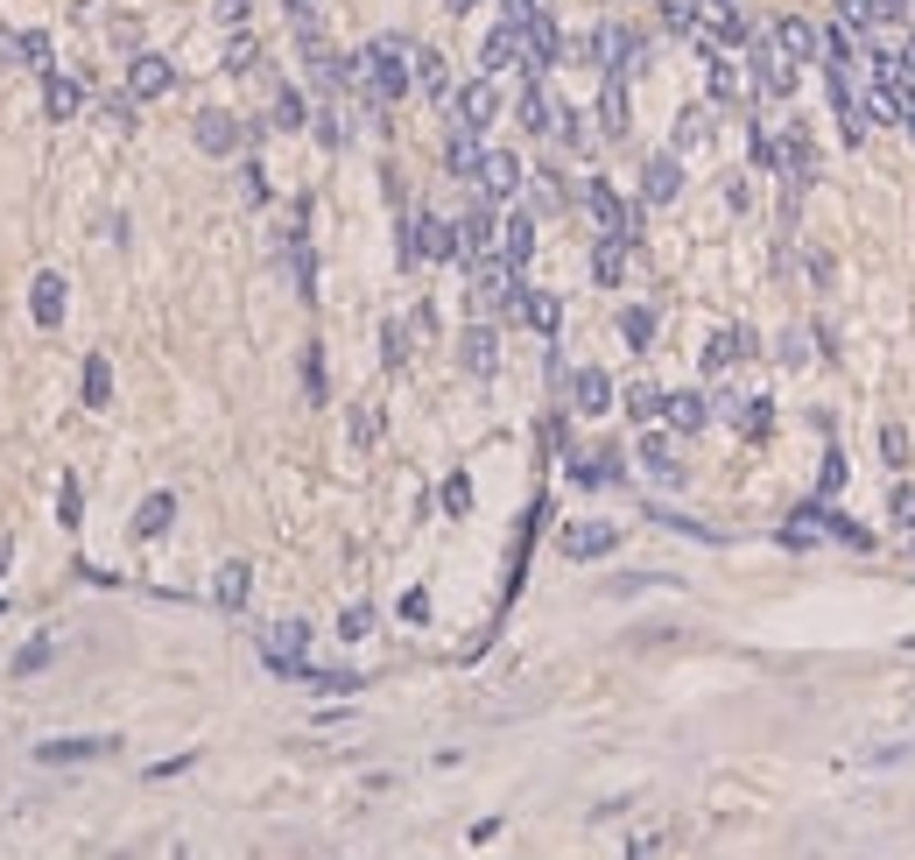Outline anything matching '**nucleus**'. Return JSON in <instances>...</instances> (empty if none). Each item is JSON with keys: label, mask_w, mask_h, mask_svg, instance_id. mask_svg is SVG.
I'll list each match as a JSON object with an SVG mask.
<instances>
[{"label": "nucleus", "mask_w": 915, "mask_h": 860, "mask_svg": "<svg viewBox=\"0 0 915 860\" xmlns=\"http://www.w3.org/2000/svg\"><path fill=\"white\" fill-rule=\"evenodd\" d=\"M345 78L359 85V107H395V99L416 85V71H409V42H401V36L367 42V50L345 64Z\"/></svg>", "instance_id": "f257e3e1"}, {"label": "nucleus", "mask_w": 915, "mask_h": 860, "mask_svg": "<svg viewBox=\"0 0 915 860\" xmlns=\"http://www.w3.org/2000/svg\"><path fill=\"white\" fill-rule=\"evenodd\" d=\"M746 57H754V93L761 99H789V93H796V57L775 42V28L746 36Z\"/></svg>", "instance_id": "f03ea898"}, {"label": "nucleus", "mask_w": 915, "mask_h": 860, "mask_svg": "<svg viewBox=\"0 0 915 860\" xmlns=\"http://www.w3.org/2000/svg\"><path fill=\"white\" fill-rule=\"evenodd\" d=\"M304 649H310V621H296V614H289V621H275V628L261 635V663H268L275 677H289V685H304V677H310Z\"/></svg>", "instance_id": "7ed1b4c3"}, {"label": "nucleus", "mask_w": 915, "mask_h": 860, "mask_svg": "<svg viewBox=\"0 0 915 860\" xmlns=\"http://www.w3.org/2000/svg\"><path fill=\"white\" fill-rule=\"evenodd\" d=\"M824 99H831V121H838V135H845L852 148L874 135V121H866V99H860V85L845 78V64H824Z\"/></svg>", "instance_id": "20e7f679"}, {"label": "nucleus", "mask_w": 915, "mask_h": 860, "mask_svg": "<svg viewBox=\"0 0 915 860\" xmlns=\"http://www.w3.org/2000/svg\"><path fill=\"white\" fill-rule=\"evenodd\" d=\"M866 121H880V127H902L908 121V107H915V85L902 78V71H874V85H866Z\"/></svg>", "instance_id": "39448f33"}, {"label": "nucleus", "mask_w": 915, "mask_h": 860, "mask_svg": "<svg viewBox=\"0 0 915 860\" xmlns=\"http://www.w3.org/2000/svg\"><path fill=\"white\" fill-rule=\"evenodd\" d=\"M584 205H592L598 233H613V241H634V233H641V212H634V205H627L620 191L606 184V176H592V184H584Z\"/></svg>", "instance_id": "423d86ee"}, {"label": "nucleus", "mask_w": 915, "mask_h": 860, "mask_svg": "<svg viewBox=\"0 0 915 860\" xmlns=\"http://www.w3.org/2000/svg\"><path fill=\"white\" fill-rule=\"evenodd\" d=\"M401 255H409V261H452L458 255V226H452V219H437V212H416Z\"/></svg>", "instance_id": "0eeeda50"}, {"label": "nucleus", "mask_w": 915, "mask_h": 860, "mask_svg": "<svg viewBox=\"0 0 915 860\" xmlns=\"http://www.w3.org/2000/svg\"><path fill=\"white\" fill-rule=\"evenodd\" d=\"M493 113H500V93H493V78H472L465 93H452V127H472V135H486Z\"/></svg>", "instance_id": "6e6552de"}, {"label": "nucleus", "mask_w": 915, "mask_h": 860, "mask_svg": "<svg viewBox=\"0 0 915 860\" xmlns=\"http://www.w3.org/2000/svg\"><path fill=\"white\" fill-rule=\"evenodd\" d=\"M620 551V523H571L564 529V557L592 565V557H613Z\"/></svg>", "instance_id": "1a4fd4ad"}, {"label": "nucleus", "mask_w": 915, "mask_h": 860, "mask_svg": "<svg viewBox=\"0 0 915 860\" xmlns=\"http://www.w3.org/2000/svg\"><path fill=\"white\" fill-rule=\"evenodd\" d=\"M170 85H176V64H170V57L141 50V57H134V64H127V93H134V99H162V93H170Z\"/></svg>", "instance_id": "9d476101"}, {"label": "nucleus", "mask_w": 915, "mask_h": 860, "mask_svg": "<svg viewBox=\"0 0 915 860\" xmlns=\"http://www.w3.org/2000/svg\"><path fill=\"white\" fill-rule=\"evenodd\" d=\"M775 42H782L796 64H824V28L803 22V14H782V22H775Z\"/></svg>", "instance_id": "9b49d317"}, {"label": "nucleus", "mask_w": 915, "mask_h": 860, "mask_svg": "<svg viewBox=\"0 0 915 860\" xmlns=\"http://www.w3.org/2000/svg\"><path fill=\"white\" fill-rule=\"evenodd\" d=\"M247 592H254V565L247 557H226L212 578V600H219V614H247Z\"/></svg>", "instance_id": "f8f14e48"}, {"label": "nucleus", "mask_w": 915, "mask_h": 860, "mask_svg": "<svg viewBox=\"0 0 915 860\" xmlns=\"http://www.w3.org/2000/svg\"><path fill=\"white\" fill-rule=\"evenodd\" d=\"M515 57H521V22H507V14H500V22L486 28V42H479V71L493 78V71H507Z\"/></svg>", "instance_id": "ddd939ff"}, {"label": "nucleus", "mask_w": 915, "mask_h": 860, "mask_svg": "<svg viewBox=\"0 0 915 860\" xmlns=\"http://www.w3.org/2000/svg\"><path fill=\"white\" fill-rule=\"evenodd\" d=\"M641 191H648V205H669V198L683 191V156H677V148L648 156V170H641Z\"/></svg>", "instance_id": "4468645a"}, {"label": "nucleus", "mask_w": 915, "mask_h": 860, "mask_svg": "<svg viewBox=\"0 0 915 860\" xmlns=\"http://www.w3.org/2000/svg\"><path fill=\"white\" fill-rule=\"evenodd\" d=\"M493 233H500V219H493V205H472V212L458 219V255H465V261L493 255Z\"/></svg>", "instance_id": "2eb2a0df"}, {"label": "nucleus", "mask_w": 915, "mask_h": 860, "mask_svg": "<svg viewBox=\"0 0 915 860\" xmlns=\"http://www.w3.org/2000/svg\"><path fill=\"white\" fill-rule=\"evenodd\" d=\"M627 255H634V241H613V233H598V247H592V283H598V290H620V283H627Z\"/></svg>", "instance_id": "dca6fc26"}, {"label": "nucleus", "mask_w": 915, "mask_h": 860, "mask_svg": "<svg viewBox=\"0 0 915 860\" xmlns=\"http://www.w3.org/2000/svg\"><path fill=\"white\" fill-rule=\"evenodd\" d=\"M571 409H578V417H606V409H613V381L598 374V367H578V374H571Z\"/></svg>", "instance_id": "f3484780"}, {"label": "nucleus", "mask_w": 915, "mask_h": 860, "mask_svg": "<svg viewBox=\"0 0 915 860\" xmlns=\"http://www.w3.org/2000/svg\"><path fill=\"white\" fill-rule=\"evenodd\" d=\"M754 346H761V339L746 332V324H726V332H718L712 346H704V374H726V367H732V360H746Z\"/></svg>", "instance_id": "a211bd4d"}, {"label": "nucleus", "mask_w": 915, "mask_h": 860, "mask_svg": "<svg viewBox=\"0 0 915 860\" xmlns=\"http://www.w3.org/2000/svg\"><path fill=\"white\" fill-rule=\"evenodd\" d=\"M663 423L677 430V438H697V430L712 423V403H704V395H690V389H683V395H663Z\"/></svg>", "instance_id": "6ab92c4d"}, {"label": "nucleus", "mask_w": 915, "mask_h": 860, "mask_svg": "<svg viewBox=\"0 0 915 860\" xmlns=\"http://www.w3.org/2000/svg\"><path fill=\"white\" fill-rule=\"evenodd\" d=\"M598 135L606 142L627 135V78L620 71H606V85H598Z\"/></svg>", "instance_id": "aec40b11"}, {"label": "nucleus", "mask_w": 915, "mask_h": 860, "mask_svg": "<svg viewBox=\"0 0 915 860\" xmlns=\"http://www.w3.org/2000/svg\"><path fill=\"white\" fill-rule=\"evenodd\" d=\"M500 255H507V269H529V261H535V219L529 212L500 219Z\"/></svg>", "instance_id": "412c9836"}, {"label": "nucleus", "mask_w": 915, "mask_h": 860, "mask_svg": "<svg viewBox=\"0 0 915 860\" xmlns=\"http://www.w3.org/2000/svg\"><path fill=\"white\" fill-rule=\"evenodd\" d=\"M28 310H36L42 332H57V324H64V275H57V269H42V275H36V290H28Z\"/></svg>", "instance_id": "4be33fe9"}, {"label": "nucleus", "mask_w": 915, "mask_h": 860, "mask_svg": "<svg viewBox=\"0 0 915 860\" xmlns=\"http://www.w3.org/2000/svg\"><path fill=\"white\" fill-rule=\"evenodd\" d=\"M479 184H486V198H515V191H521V162L507 156V148H486V162H479Z\"/></svg>", "instance_id": "5701e85b"}, {"label": "nucleus", "mask_w": 915, "mask_h": 860, "mask_svg": "<svg viewBox=\"0 0 915 860\" xmlns=\"http://www.w3.org/2000/svg\"><path fill=\"white\" fill-rule=\"evenodd\" d=\"M465 367H472L479 381L500 374V332H493V324H472V332H465Z\"/></svg>", "instance_id": "b1692460"}, {"label": "nucleus", "mask_w": 915, "mask_h": 860, "mask_svg": "<svg viewBox=\"0 0 915 860\" xmlns=\"http://www.w3.org/2000/svg\"><path fill=\"white\" fill-rule=\"evenodd\" d=\"M521 127H535V135H549V127H557V99H549L543 93V78H535V71H529V85H521Z\"/></svg>", "instance_id": "393cba45"}, {"label": "nucleus", "mask_w": 915, "mask_h": 860, "mask_svg": "<svg viewBox=\"0 0 915 860\" xmlns=\"http://www.w3.org/2000/svg\"><path fill=\"white\" fill-rule=\"evenodd\" d=\"M479 162H486V148H479L472 127H452V148H444V170L452 176H479Z\"/></svg>", "instance_id": "a878e982"}, {"label": "nucleus", "mask_w": 915, "mask_h": 860, "mask_svg": "<svg viewBox=\"0 0 915 860\" xmlns=\"http://www.w3.org/2000/svg\"><path fill=\"white\" fill-rule=\"evenodd\" d=\"M641 466H648L663 487H677V480H683V466H677V452H669L663 430H648V438H641Z\"/></svg>", "instance_id": "bb28decb"}, {"label": "nucleus", "mask_w": 915, "mask_h": 860, "mask_svg": "<svg viewBox=\"0 0 915 860\" xmlns=\"http://www.w3.org/2000/svg\"><path fill=\"white\" fill-rule=\"evenodd\" d=\"M521 318H529L543 339H557V324H564V304H557L549 290H521Z\"/></svg>", "instance_id": "cd10ccee"}, {"label": "nucleus", "mask_w": 915, "mask_h": 860, "mask_svg": "<svg viewBox=\"0 0 915 860\" xmlns=\"http://www.w3.org/2000/svg\"><path fill=\"white\" fill-rule=\"evenodd\" d=\"M409 71H416V85H423L430 99H452V71H444L437 50H409Z\"/></svg>", "instance_id": "c85d7f7f"}, {"label": "nucleus", "mask_w": 915, "mask_h": 860, "mask_svg": "<svg viewBox=\"0 0 915 860\" xmlns=\"http://www.w3.org/2000/svg\"><path fill=\"white\" fill-rule=\"evenodd\" d=\"M99 754H113V740H42L36 762H99Z\"/></svg>", "instance_id": "c756f323"}, {"label": "nucleus", "mask_w": 915, "mask_h": 860, "mask_svg": "<svg viewBox=\"0 0 915 860\" xmlns=\"http://www.w3.org/2000/svg\"><path fill=\"white\" fill-rule=\"evenodd\" d=\"M85 409H107L113 403V367H107V353H92V360H85Z\"/></svg>", "instance_id": "7c9ffc66"}, {"label": "nucleus", "mask_w": 915, "mask_h": 860, "mask_svg": "<svg viewBox=\"0 0 915 860\" xmlns=\"http://www.w3.org/2000/svg\"><path fill=\"white\" fill-rule=\"evenodd\" d=\"M233 121H226V113H198V148H205V156H233Z\"/></svg>", "instance_id": "2f4dec72"}, {"label": "nucleus", "mask_w": 915, "mask_h": 860, "mask_svg": "<svg viewBox=\"0 0 915 860\" xmlns=\"http://www.w3.org/2000/svg\"><path fill=\"white\" fill-rule=\"evenodd\" d=\"M176 523V494H148V508L134 515V537H162Z\"/></svg>", "instance_id": "473e14b6"}, {"label": "nucleus", "mask_w": 915, "mask_h": 860, "mask_svg": "<svg viewBox=\"0 0 915 860\" xmlns=\"http://www.w3.org/2000/svg\"><path fill=\"white\" fill-rule=\"evenodd\" d=\"M50 656H57V635H28V642L14 649V677H36Z\"/></svg>", "instance_id": "72a5a7b5"}, {"label": "nucleus", "mask_w": 915, "mask_h": 860, "mask_svg": "<svg viewBox=\"0 0 915 860\" xmlns=\"http://www.w3.org/2000/svg\"><path fill=\"white\" fill-rule=\"evenodd\" d=\"M845 36H874V0H831Z\"/></svg>", "instance_id": "f704fd0d"}, {"label": "nucleus", "mask_w": 915, "mask_h": 860, "mask_svg": "<svg viewBox=\"0 0 915 860\" xmlns=\"http://www.w3.org/2000/svg\"><path fill=\"white\" fill-rule=\"evenodd\" d=\"M712 142V113L704 107H683V121H677V148H704Z\"/></svg>", "instance_id": "c9c22d12"}, {"label": "nucleus", "mask_w": 915, "mask_h": 860, "mask_svg": "<svg viewBox=\"0 0 915 860\" xmlns=\"http://www.w3.org/2000/svg\"><path fill=\"white\" fill-rule=\"evenodd\" d=\"M620 339H627L634 353H648V346H655V310H627V318H620Z\"/></svg>", "instance_id": "e433bc0d"}, {"label": "nucleus", "mask_w": 915, "mask_h": 860, "mask_svg": "<svg viewBox=\"0 0 915 860\" xmlns=\"http://www.w3.org/2000/svg\"><path fill=\"white\" fill-rule=\"evenodd\" d=\"M78 107H85V85L78 78H50V113H57V121H71Z\"/></svg>", "instance_id": "4c0bfd02"}, {"label": "nucleus", "mask_w": 915, "mask_h": 860, "mask_svg": "<svg viewBox=\"0 0 915 860\" xmlns=\"http://www.w3.org/2000/svg\"><path fill=\"white\" fill-rule=\"evenodd\" d=\"M880 466H894V472L908 466V430L902 423H880Z\"/></svg>", "instance_id": "58836bf2"}, {"label": "nucleus", "mask_w": 915, "mask_h": 860, "mask_svg": "<svg viewBox=\"0 0 915 860\" xmlns=\"http://www.w3.org/2000/svg\"><path fill=\"white\" fill-rule=\"evenodd\" d=\"M304 121H310L304 93H296V85H282V93H275V127H304Z\"/></svg>", "instance_id": "ea45409f"}, {"label": "nucleus", "mask_w": 915, "mask_h": 860, "mask_svg": "<svg viewBox=\"0 0 915 860\" xmlns=\"http://www.w3.org/2000/svg\"><path fill=\"white\" fill-rule=\"evenodd\" d=\"M304 395L324 403V346H304Z\"/></svg>", "instance_id": "a19ab883"}, {"label": "nucleus", "mask_w": 915, "mask_h": 860, "mask_svg": "<svg viewBox=\"0 0 915 860\" xmlns=\"http://www.w3.org/2000/svg\"><path fill=\"white\" fill-rule=\"evenodd\" d=\"M381 360H387V367L409 360V324H381Z\"/></svg>", "instance_id": "79ce46f5"}, {"label": "nucleus", "mask_w": 915, "mask_h": 860, "mask_svg": "<svg viewBox=\"0 0 915 860\" xmlns=\"http://www.w3.org/2000/svg\"><path fill=\"white\" fill-rule=\"evenodd\" d=\"M627 409H634L641 423H655V417H663V389H648V381H641V389H627Z\"/></svg>", "instance_id": "37998d69"}, {"label": "nucleus", "mask_w": 915, "mask_h": 860, "mask_svg": "<svg viewBox=\"0 0 915 860\" xmlns=\"http://www.w3.org/2000/svg\"><path fill=\"white\" fill-rule=\"evenodd\" d=\"M732 99H740V78H732V64L712 57V107H732Z\"/></svg>", "instance_id": "c03bdc74"}, {"label": "nucleus", "mask_w": 915, "mask_h": 860, "mask_svg": "<svg viewBox=\"0 0 915 860\" xmlns=\"http://www.w3.org/2000/svg\"><path fill=\"white\" fill-rule=\"evenodd\" d=\"M775 162H782V135L754 127V170H768V176H775Z\"/></svg>", "instance_id": "a18cd8bd"}, {"label": "nucleus", "mask_w": 915, "mask_h": 860, "mask_svg": "<svg viewBox=\"0 0 915 860\" xmlns=\"http://www.w3.org/2000/svg\"><path fill=\"white\" fill-rule=\"evenodd\" d=\"M817 487H824V501H831L838 487H845V452H838V444L824 452V472H817Z\"/></svg>", "instance_id": "49530a36"}, {"label": "nucleus", "mask_w": 915, "mask_h": 860, "mask_svg": "<svg viewBox=\"0 0 915 860\" xmlns=\"http://www.w3.org/2000/svg\"><path fill=\"white\" fill-rule=\"evenodd\" d=\"M465 508H472V480L452 472V480H444V515H465Z\"/></svg>", "instance_id": "de8ad7c7"}, {"label": "nucleus", "mask_w": 915, "mask_h": 860, "mask_svg": "<svg viewBox=\"0 0 915 860\" xmlns=\"http://www.w3.org/2000/svg\"><path fill=\"white\" fill-rule=\"evenodd\" d=\"M338 635H345V642H359V635H373V606H345Z\"/></svg>", "instance_id": "09e8293b"}, {"label": "nucleus", "mask_w": 915, "mask_h": 860, "mask_svg": "<svg viewBox=\"0 0 915 860\" xmlns=\"http://www.w3.org/2000/svg\"><path fill=\"white\" fill-rule=\"evenodd\" d=\"M401 621H430V592H423V586L401 592Z\"/></svg>", "instance_id": "8fccbe9b"}, {"label": "nucleus", "mask_w": 915, "mask_h": 860, "mask_svg": "<svg viewBox=\"0 0 915 860\" xmlns=\"http://www.w3.org/2000/svg\"><path fill=\"white\" fill-rule=\"evenodd\" d=\"M888 501H894V523H915V487H894Z\"/></svg>", "instance_id": "3c124183"}, {"label": "nucleus", "mask_w": 915, "mask_h": 860, "mask_svg": "<svg viewBox=\"0 0 915 860\" xmlns=\"http://www.w3.org/2000/svg\"><path fill=\"white\" fill-rule=\"evenodd\" d=\"M373 430H381V417H373V409H359V417H353V438H359V444H373Z\"/></svg>", "instance_id": "603ef678"}, {"label": "nucleus", "mask_w": 915, "mask_h": 860, "mask_svg": "<svg viewBox=\"0 0 915 860\" xmlns=\"http://www.w3.org/2000/svg\"><path fill=\"white\" fill-rule=\"evenodd\" d=\"M247 14V0H219V22H239Z\"/></svg>", "instance_id": "864d4df0"}, {"label": "nucleus", "mask_w": 915, "mask_h": 860, "mask_svg": "<svg viewBox=\"0 0 915 860\" xmlns=\"http://www.w3.org/2000/svg\"><path fill=\"white\" fill-rule=\"evenodd\" d=\"M310 8H318V0H289V14H296V22H310Z\"/></svg>", "instance_id": "5fc2aeb1"}, {"label": "nucleus", "mask_w": 915, "mask_h": 860, "mask_svg": "<svg viewBox=\"0 0 915 860\" xmlns=\"http://www.w3.org/2000/svg\"><path fill=\"white\" fill-rule=\"evenodd\" d=\"M444 8H452V14H465V8H472V0H444Z\"/></svg>", "instance_id": "6e6d98bb"}, {"label": "nucleus", "mask_w": 915, "mask_h": 860, "mask_svg": "<svg viewBox=\"0 0 915 860\" xmlns=\"http://www.w3.org/2000/svg\"><path fill=\"white\" fill-rule=\"evenodd\" d=\"M902 127H908V135H915V107H908V121H902Z\"/></svg>", "instance_id": "4d7b16f0"}]
</instances>
